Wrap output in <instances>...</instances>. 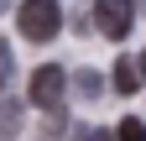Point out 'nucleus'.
Returning <instances> with one entry per match:
<instances>
[{"label":"nucleus","instance_id":"nucleus-4","mask_svg":"<svg viewBox=\"0 0 146 141\" xmlns=\"http://www.w3.org/2000/svg\"><path fill=\"white\" fill-rule=\"evenodd\" d=\"M21 126H26V104L21 99H5V104H0V141H16Z\"/></svg>","mask_w":146,"mask_h":141},{"label":"nucleus","instance_id":"nucleus-11","mask_svg":"<svg viewBox=\"0 0 146 141\" xmlns=\"http://www.w3.org/2000/svg\"><path fill=\"white\" fill-rule=\"evenodd\" d=\"M0 11H5V0H0Z\"/></svg>","mask_w":146,"mask_h":141},{"label":"nucleus","instance_id":"nucleus-3","mask_svg":"<svg viewBox=\"0 0 146 141\" xmlns=\"http://www.w3.org/2000/svg\"><path fill=\"white\" fill-rule=\"evenodd\" d=\"M131 21H136V0H94V26H99V37H110V42L131 37Z\"/></svg>","mask_w":146,"mask_h":141},{"label":"nucleus","instance_id":"nucleus-2","mask_svg":"<svg viewBox=\"0 0 146 141\" xmlns=\"http://www.w3.org/2000/svg\"><path fill=\"white\" fill-rule=\"evenodd\" d=\"M63 94H68V73H63V68L58 63H42V68H36V73H31V89H26V99L36 104V110H63Z\"/></svg>","mask_w":146,"mask_h":141},{"label":"nucleus","instance_id":"nucleus-1","mask_svg":"<svg viewBox=\"0 0 146 141\" xmlns=\"http://www.w3.org/2000/svg\"><path fill=\"white\" fill-rule=\"evenodd\" d=\"M16 26H21L26 42H52L63 31V5H58V0H21Z\"/></svg>","mask_w":146,"mask_h":141},{"label":"nucleus","instance_id":"nucleus-7","mask_svg":"<svg viewBox=\"0 0 146 141\" xmlns=\"http://www.w3.org/2000/svg\"><path fill=\"white\" fill-rule=\"evenodd\" d=\"M115 141H146V126H141L136 115H131V120H120V126H115Z\"/></svg>","mask_w":146,"mask_h":141},{"label":"nucleus","instance_id":"nucleus-8","mask_svg":"<svg viewBox=\"0 0 146 141\" xmlns=\"http://www.w3.org/2000/svg\"><path fill=\"white\" fill-rule=\"evenodd\" d=\"M99 89H104L99 73H94V68H84V73H78V94H84V99H99Z\"/></svg>","mask_w":146,"mask_h":141},{"label":"nucleus","instance_id":"nucleus-10","mask_svg":"<svg viewBox=\"0 0 146 141\" xmlns=\"http://www.w3.org/2000/svg\"><path fill=\"white\" fill-rule=\"evenodd\" d=\"M89 141H115V131H94V136H89Z\"/></svg>","mask_w":146,"mask_h":141},{"label":"nucleus","instance_id":"nucleus-5","mask_svg":"<svg viewBox=\"0 0 146 141\" xmlns=\"http://www.w3.org/2000/svg\"><path fill=\"white\" fill-rule=\"evenodd\" d=\"M110 78H115V89H120V94H136V89H141L136 58H115V68H110Z\"/></svg>","mask_w":146,"mask_h":141},{"label":"nucleus","instance_id":"nucleus-6","mask_svg":"<svg viewBox=\"0 0 146 141\" xmlns=\"http://www.w3.org/2000/svg\"><path fill=\"white\" fill-rule=\"evenodd\" d=\"M11 78H16V58H11V42L0 37V94L11 89Z\"/></svg>","mask_w":146,"mask_h":141},{"label":"nucleus","instance_id":"nucleus-9","mask_svg":"<svg viewBox=\"0 0 146 141\" xmlns=\"http://www.w3.org/2000/svg\"><path fill=\"white\" fill-rule=\"evenodd\" d=\"M136 73H141V84H146V52H141V58H136Z\"/></svg>","mask_w":146,"mask_h":141}]
</instances>
